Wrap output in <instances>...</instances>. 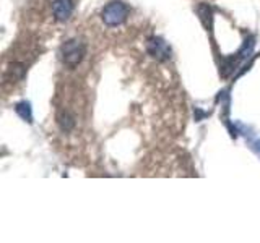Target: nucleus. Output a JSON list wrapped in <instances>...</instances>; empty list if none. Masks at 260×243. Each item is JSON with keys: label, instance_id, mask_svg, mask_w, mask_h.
Masks as SVG:
<instances>
[{"label": "nucleus", "instance_id": "6", "mask_svg": "<svg viewBox=\"0 0 260 243\" xmlns=\"http://www.w3.org/2000/svg\"><path fill=\"white\" fill-rule=\"evenodd\" d=\"M15 112L18 113V115L24 120L28 122V124H32V110H31V104L26 102V101H21L15 105Z\"/></svg>", "mask_w": 260, "mask_h": 243}, {"label": "nucleus", "instance_id": "4", "mask_svg": "<svg viewBox=\"0 0 260 243\" xmlns=\"http://www.w3.org/2000/svg\"><path fill=\"white\" fill-rule=\"evenodd\" d=\"M52 13L57 21H67L73 13V0H54Z\"/></svg>", "mask_w": 260, "mask_h": 243}, {"label": "nucleus", "instance_id": "3", "mask_svg": "<svg viewBox=\"0 0 260 243\" xmlns=\"http://www.w3.org/2000/svg\"><path fill=\"white\" fill-rule=\"evenodd\" d=\"M146 52L159 62H166L171 59V47L161 37H150L146 40Z\"/></svg>", "mask_w": 260, "mask_h": 243}, {"label": "nucleus", "instance_id": "1", "mask_svg": "<svg viewBox=\"0 0 260 243\" xmlns=\"http://www.w3.org/2000/svg\"><path fill=\"white\" fill-rule=\"evenodd\" d=\"M128 16V7L120 2V0H114L109 2L101 10V20L106 26H119Z\"/></svg>", "mask_w": 260, "mask_h": 243}, {"label": "nucleus", "instance_id": "2", "mask_svg": "<svg viewBox=\"0 0 260 243\" xmlns=\"http://www.w3.org/2000/svg\"><path fill=\"white\" fill-rule=\"evenodd\" d=\"M60 55H62V62L67 65V67L75 68L85 57V46L81 44L78 39H70L67 43L62 44Z\"/></svg>", "mask_w": 260, "mask_h": 243}, {"label": "nucleus", "instance_id": "5", "mask_svg": "<svg viewBox=\"0 0 260 243\" xmlns=\"http://www.w3.org/2000/svg\"><path fill=\"white\" fill-rule=\"evenodd\" d=\"M57 124H59V127L62 128V132L67 133L75 127V117H73L70 112L62 110V112H59V115H57Z\"/></svg>", "mask_w": 260, "mask_h": 243}]
</instances>
